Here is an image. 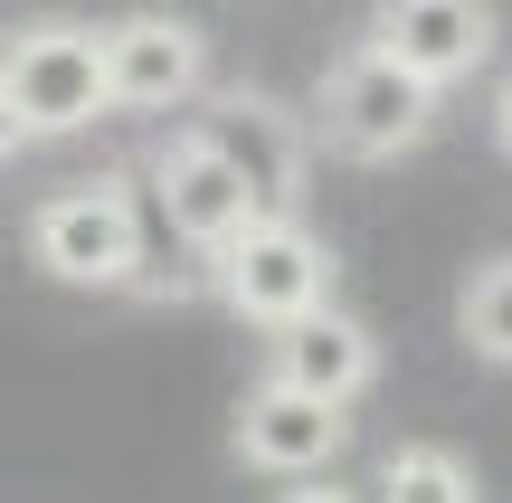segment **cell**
<instances>
[{"label": "cell", "mask_w": 512, "mask_h": 503, "mask_svg": "<svg viewBox=\"0 0 512 503\" xmlns=\"http://www.w3.org/2000/svg\"><path fill=\"white\" fill-rule=\"evenodd\" d=\"M200 143H219L228 162L247 171V190L266 209H294L304 200V133H294V114L275 105V95H247V86H228L219 105H200Z\"/></svg>", "instance_id": "8"}, {"label": "cell", "mask_w": 512, "mask_h": 503, "mask_svg": "<svg viewBox=\"0 0 512 503\" xmlns=\"http://www.w3.org/2000/svg\"><path fill=\"white\" fill-rule=\"evenodd\" d=\"M29 257L57 285H86V295L133 285L143 276V209H133V190L114 171L105 181H76V190H48L38 219H29Z\"/></svg>", "instance_id": "4"}, {"label": "cell", "mask_w": 512, "mask_h": 503, "mask_svg": "<svg viewBox=\"0 0 512 503\" xmlns=\"http://www.w3.org/2000/svg\"><path fill=\"white\" fill-rule=\"evenodd\" d=\"M152 200H162V219L181 228L190 247H228V238L256 219V209H266V200L247 190V171L228 162L219 143H200L190 124L171 133L162 152H152Z\"/></svg>", "instance_id": "7"}, {"label": "cell", "mask_w": 512, "mask_h": 503, "mask_svg": "<svg viewBox=\"0 0 512 503\" xmlns=\"http://www.w3.org/2000/svg\"><path fill=\"white\" fill-rule=\"evenodd\" d=\"M380 494L389 503H475V466L456 447H399L380 466Z\"/></svg>", "instance_id": "12"}, {"label": "cell", "mask_w": 512, "mask_h": 503, "mask_svg": "<svg viewBox=\"0 0 512 503\" xmlns=\"http://www.w3.org/2000/svg\"><path fill=\"white\" fill-rule=\"evenodd\" d=\"M342 437H351V428H342V399H323V390H304V380L266 371V380L247 390L228 447H238V466H256V475L304 485V475H332V466H342Z\"/></svg>", "instance_id": "5"}, {"label": "cell", "mask_w": 512, "mask_h": 503, "mask_svg": "<svg viewBox=\"0 0 512 503\" xmlns=\"http://www.w3.org/2000/svg\"><path fill=\"white\" fill-rule=\"evenodd\" d=\"M0 86H10L29 143L86 133L95 114H114V95H105V29H86V19H19V29L0 38Z\"/></svg>", "instance_id": "1"}, {"label": "cell", "mask_w": 512, "mask_h": 503, "mask_svg": "<svg viewBox=\"0 0 512 503\" xmlns=\"http://www.w3.org/2000/svg\"><path fill=\"white\" fill-rule=\"evenodd\" d=\"M19 143H29V124H19V105H10V86H0V162H19Z\"/></svg>", "instance_id": "13"}, {"label": "cell", "mask_w": 512, "mask_h": 503, "mask_svg": "<svg viewBox=\"0 0 512 503\" xmlns=\"http://www.w3.org/2000/svg\"><path fill=\"white\" fill-rule=\"evenodd\" d=\"M494 143L512 152V76H503V86H494Z\"/></svg>", "instance_id": "14"}, {"label": "cell", "mask_w": 512, "mask_h": 503, "mask_svg": "<svg viewBox=\"0 0 512 503\" xmlns=\"http://www.w3.org/2000/svg\"><path fill=\"white\" fill-rule=\"evenodd\" d=\"M437 95L446 86H427L418 67H399L380 38H361V48H342L332 76H323V143L351 152V162H399V152L427 143Z\"/></svg>", "instance_id": "2"}, {"label": "cell", "mask_w": 512, "mask_h": 503, "mask_svg": "<svg viewBox=\"0 0 512 503\" xmlns=\"http://www.w3.org/2000/svg\"><path fill=\"white\" fill-rule=\"evenodd\" d=\"M209 86V38L171 10H133L105 29V95L114 114H171Z\"/></svg>", "instance_id": "6"}, {"label": "cell", "mask_w": 512, "mask_h": 503, "mask_svg": "<svg viewBox=\"0 0 512 503\" xmlns=\"http://www.w3.org/2000/svg\"><path fill=\"white\" fill-rule=\"evenodd\" d=\"M266 371H285V380H304V390H323V399H361L370 380H380V342H370V323H351L342 304H304L294 323H275V361Z\"/></svg>", "instance_id": "10"}, {"label": "cell", "mask_w": 512, "mask_h": 503, "mask_svg": "<svg viewBox=\"0 0 512 503\" xmlns=\"http://www.w3.org/2000/svg\"><path fill=\"white\" fill-rule=\"evenodd\" d=\"M370 38H380L399 67H418L427 86H456V76H475L484 57H494V0H380V19H370Z\"/></svg>", "instance_id": "9"}, {"label": "cell", "mask_w": 512, "mask_h": 503, "mask_svg": "<svg viewBox=\"0 0 512 503\" xmlns=\"http://www.w3.org/2000/svg\"><path fill=\"white\" fill-rule=\"evenodd\" d=\"M456 323H465V342H475V361L512 371V257H484L475 276H465Z\"/></svg>", "instance_id": "11"}, {"label": "cell", "mask_w": 512, "mask_h": 503, "mask_svg": "<svg viewBox=\"0 0 512 503\" xmlns=\"http://www.w3.org/2000/svg\"><path fill=\"white\" fill-rule=\"evenodd\" d=\"M209 266H219V304L238 323H266V333L332 295V247L294 209H256L228 247H209Z\"/></svg>", "instance_id": "3"}]
</instances>
